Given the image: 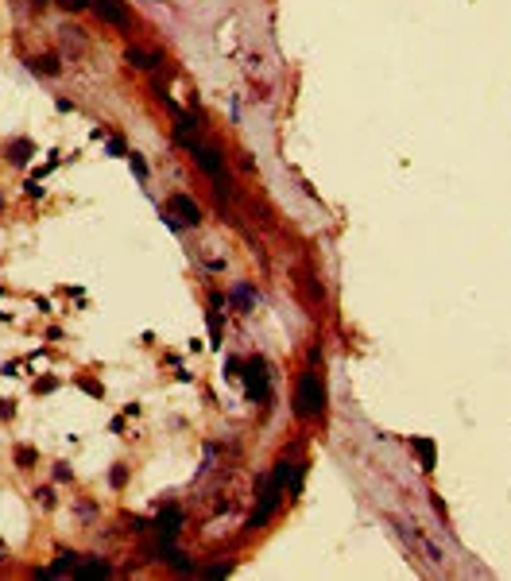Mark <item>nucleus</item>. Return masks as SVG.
Listing matches in <instances>:
<instances>
[{
	"label": "nucleus",
	"instance_id": "1",
	"mask_svg": "<svg viewBox=\"0 0 511 581\" xmlns=\"http://www.w3.org/2000/svg\"><path fill=\"white\" fill-rule=\"evenodd\" d=\"M294 411H298L302 419H314L322 411V384L314 372H302L298 380V396H294Z\"/></svg>",
	"mask_w": 511,
	"mask_h": 581
},
{
	"label": "nucleus",
	"instance_id": "2",
	"mask_svg": "<svg viewBox=\"0 0 511 581\" xmlns=\"http://www.w3.org/2000/svg\"><path fill=\"white\" fill-rule=\"evenodd\" d=\"M167 217L175 229H194V225L201 221V209L194 198H186V194H171L167 198Z\"/></svg>",
	"mask_w": 511,
	"mask_h": 581
},
{
	"label": "nucleus",
	"instance_id": "3",
	"mask_svg": "<svg viewBox=\"0 0 511 581\" xmlns=\"http://www.w3.org/2000/svg\"><path fill=\"white\" fill-rule=\"evenodd\" d=\"M190 148H194V159H198V167L221 186V171H225V159H221V151L213 148V144H190Z\"/></svg>",
	"mask_w": 511,
	"mask_h": 581
},
{
	"label": "nucleus",
	"instance_id": "4",
	"mask_svg": "<svg viewBox=\"0 0 511 581\" xmlns=\"http://www.w3.org/2000/svg\"><path fill=\"white\" fill-rule=\"evenodd\" d=\"M244 376H248V399H268V365L260 357L244 365Z\"/></svg>",
	"mask_w": 511,
	"mask_h": 581
},
{
	"label": "nucleus",
	"instance_id": "5",
	"mask_svg": "<svg viewBox=\"0 0 511 581\" xmlns=\"http://www.w3.org/2000/svg\"><path fill=\"white\" fill-rule=\"evenodd\" d=\"M89 4L101 20H109V24H117V27H128V12H124L120 0H89Z\"/></svg>",
	"mask_w": 511,
	"mask_h": 581
},
{
	"label": "nucleus",
	"instance_id": "6",
	"mask_svg": "<svg viewBox=\"0 0 511 581\" xmlns=\"http://www.w3.org/2000/svg\"><path fill=\"white\" fill-rule=\"evenodd\" d=\"M178 527H182V507L167 504L159 512V519H155V531H159L163 539H171V535H178Z\"/></svg>",
	"mask_w": 511,
	"mask_h": 581
},
{
	"label": "nucleus",
	"instance_id": "7",
	"mask_svg": "<svg viewBox=\"0 0 511 581\" xmlns=\"http://www.w3.org/2000/svg\"><path fill=\"white\" fill-rule=\"evenodd\" d=\"M275 504H279V484L271 481V489L264 492V500H260V512H252L248 527H264V523H268V515L275 512Z\"/></svg>",
	"mask_w": 511,
	"mask_h": 581
},
{
	"label": "nucleus",
	"instance_id": "8",
	"mask_svg": "<svg viewBox=\"0 0 511 581\" xmlns=\"http://www.w3.org/2000/svg\"><path fill=\"white\" fill-rule=\"evenodd\" d=\"M124 58L132 62V66H140V70H155V66L163 62V55H155V50H143V47H128Z\"/></svg>",
	"mask_w": 511,
	"mask_h": 581
},
{
	"label": "nucleus",
	"instance_id": "9",
	"mask_svg": "<svg viewBox=\"0 0 511 581\" xmlns=\"http://www.w3.org/2000/svg\"><path fill=\"white\" fill-rule=\"evenodd\" d=\"M27 66L35 70V74H47V78H59L62 74V62H59V55H35Z\"/></svg>",
	"mask_w": 511,
	"mask_h": 581
},
{
	"label": "nucleus",
	"instance_id": "10",
	"mask_svg": "<svg viewBox=\"0 0 511 581\" xmlns=\"http://www.w3.org/2000/svg\"><path fill=\"white\" fill-rule=\"evenodd\" d=\"M4 155H8V163H12V167H24L27 159L35 155V148H31V140H12L8 148H4Z\"/></svg>",
	"mask_w": 511,
	"mask_h": 581
},
{
	"label": "nucleus",
	"instance_id": "11",
	"mask_svg": "<svg viewBox=\"0 0 511 581\" xmlns=\"http://www.w3.org/2000/svg\"><path fill=\"white\" fill-rule=\"evenodd\" d=\"M74 570H78V554H70V550H62V554H59V562L43 570V578H66V573H74Z\"/></svg>",
	"mask_w": 511,
	"mask_h": 581
},
{
	"label": "nucleus",
	"instance_id": "12",
	"mask_svg": "<svg viewBox=\"0 0 511 581\" xmlns=\"http://www.w3.org/2000/svg\"><path fill=\"white\" fill-rule=\"evenodd\" d=\"M411 446H415V454H419L422 469H434V465H438V446H434V442H430V438H415Z\"/></svg>",
	"mask_w": 511,
	"mask_h": 581
},
{
	"label": "nucleus",
	"instance_id": "13",
	"mask_svg": "<svg viewBox=\"0 0 511 581\" xmlns=\"http://www.w3.org/2000/svg\"><path fill=\"white\" fill-rule=\"evenodd\" d=\"M105 573H109V566L105 562H78L74 578H105Z\"/></svg>",
	"mask_w": 511,
	"mask_h": 581
},
{
	"label": "nucleus",
	"instance_id": "14",
	"mask_svg": "<svg viewBox=\"0 0 511 581\" xmlns=\"http://www.w3.org/2000/svg\"><path fill=\"white\" fill-rule=\"evenodd\" d=\"M233 302H236L240 310H252V302H256V299H252V290L240 283V287H233Z\"/></svg>",
	"mask_w": 511,
	"mask_h": 581
},
{
	"label": "nucleus",
	"instance_id": "15",
	"mask_svg": "<svg viewBox=\"0 0 511 581\" xmlns=\"http://www.w3.org/2000/svg\"><path fill=\"white\" fill-rule=\"evenodd\" d=\"M16 465H20V469H31V465H35V449L31 446H20L16 449Z\"/></svg>",
	"mask_w": 511,
	"mask_h": 581
},
{
	"label": "nucleus",
	"instance_id": "16",
	"mask_svg": "<svg viewBox=\"0 0 511 581\" xmlns=\"http://www.w3.org/2000/svg\"><path fill=\"white\" fill-rule=\"evenodd\" d=\"M109 481H113V484H117V489H120V484L128 481V469H124V465H117V469H113V477H109Z\"/></svg>",
	"mask_w": 511,
	"mask_h": 581
},
{
	"label": "nucleus",
	"instance_id": "17",
	"mask_svg": "<svg viewBox=\"0 0 511 581\" xmlns=\"http://www.w3.org/2000/svg\"><path fill=\"white\" fill-rule=\"evenodd\" d=\"M128 159H132V171L140 174V178H147V163H143L140 155H128Z\"/></svg>",
	"mask_w": 511,
	"mask_h": 581
},
{
	"label": "nucleus",
	"instance_id": "18",
	"mask_svg": "<svg viewBox=\"0 0 511 581\" xmlns=\"http://www.w3.org/2000/svg\"><path fill=\"white\" fill-rule=\"evenodd\" d=\"M229 570H233V566H229V562H225V566H210V570H206V573H210V578H225V573H229Z\"/></svg>",
	"mask_w": 511,
	"mask_h": 581
},
{
	"label": "nucleus",
	"instance_id": "19",
	"mask_svg": "<svg viewBox=\"0 0 511 581\" xmlns=\"http://www.w3.org/2000/svg\"><path fill=\"white\" fill-rule=\"evenodd\" d=\"M35 496L43 500V507H50V504H55V492H50V489H39V492H35Z\"/></svg>",
	"mask_w": 511,
	"mask_h": 581
},
{
	"label": "nucleus",
	"instance_id": "20",
	"mask_svg": "<svg viewBox=\"0 0 511 581\" xmlns=\"http://www.w3.org/2000/svg\"><path fill=\"white\" fill-rule=\"evenodd\" d=\"M55 388H59V380H39L35 384V391H55Z\"/></svg>",
	"mask_w": 511,
	"mask_h": 581
},
{
	"label": "nucleus",
	"instance_id": "21",
	"mask_svg": "<svg viewBox=\"0 0 511 581\" xmlns=\"http://www.w3.org/2000/svg\"><path fill=\"white\" fill-rule=\"evenodd\" d=\"M12 411H16V407H12V403H4V399H0V419H12Z\"/></svg>",
	"mask_w": 511,
	"mask_h": 581
},
{
	"label": "nucleus",
	"instance_id": "22",
	"mask_svg": "<svg viewBox=\"0 0 511 581\" xmlns=\"http://www.w3.org/2000/svg\"><path fill=\"white\" fill-rule=\"evenodd\" d=\"M4 558H8V547H4V539H0V562H4Z\"/></svg>",
	"mask_w": 511,
	"mask_h": 581
},
{
	"label": "nucleus",
	"instance_id": "23",
	"mask_svg": "<svg viewBox=\"0 0 511 581\" xmlns=\"http://www.w3.org/2000/svg\"><path fill=\"white\" fill-rule=\"evenodd\" d=\"M0 209H4V194H0Z\"/></svg>",
	"mask_w": 511,
	"mask_h": 581
},
{
	"label": "nucleus",
	"instance_id": "24",
	"mask_svg": "<svg viewBox=\"0 0 511 581\" xmlns=\"http://www.w3.org/2000/svg\"><path fill=\"white\" fill-rule=\"evenodd\" d=\"M78 4H85V0H78Z\"/></svg>",
	"mask_w": 511,
	"mask_h": 581
}]
</instances>
